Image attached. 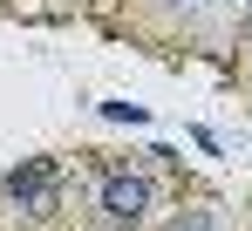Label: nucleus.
<instances>
[{
	"mask_svg": "<svg viewBox=\"0 0 252 231\" xmlns=\"http://www.w3.org/2000/svg\"><path fill=\"white\" fill-rule=\"evenodd\" d=\"M48 184H55V163H48V156H34L28 170H7V184H0V191H7V197H21V204H34Z\"/></svg>",
	"mask_w": 252,
	"mask_h": 231,
	"instance_id": "2",
	"label": "nucleus"
},
{
	"mask_svg": "<svg viewBox=\"0 0 252 231\" xmlns=\"http://www.w3.org/2000/svg\"><path fill=\"white\" fill-rule=\"evenodd\" d=\"M102 116H116V122H143V109H136V102H102Z\"/></svg>",
	"mask_w": 252,
	"mask_h": 231,
	"instance_id": "4",
	"label": "nucleus"
},
{
	"mask_svg": "<svg viewBox=\"0 0 252 231\" xmlns=\"http://www.w3.org/2000/svg\"><path fill=\"white\" fill-rule=\"evenodd\" d=\"M143 204H150V184L143 177H102V211L129 225V218H143Z\"/></svg>",
	"mask_w": 252,
	"mask_h": 231,
	"instance_id": "1",
	"label": "nucleus"
},
{
	"mask_svg": "<svg viewBox=\"0 0 252 231\" xmlns=\"http://www.w3.org/2000/svg\"><path fill=\"white\" fill-rule=\"evenodd\" d=\"M170 231H218V225H211V211H184V218H177Z\"/></svg>",
	"mask_w": 252,
	"mask_h": 231,
	"instance_id": "3",
	"label": "nucleus"
}]
</instances>
